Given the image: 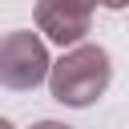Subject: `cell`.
<instances>
[{
	"instance_id": "1",
	"label": "cell",
	"mask_w": 129,
	"mask_h": 129,
	"mask_svg": "<svg viewBox=\"0 0 129 129\" xmlns=\"http://www.w3.org/2000/svg\"><path fill=\"white\" fill-rule=\"evenodd\" d=\"M113 81V64L109 52L101 44H81L73 52H64L56 64H48V89L60 105H93Z\"/></svg>"
},
{
	"instance_id": "2",
	"label": "cell",
	"mask_w": 129,
	"mask_h": 129,
	"mask_svg": "<svg viewBox=\"0 0 129 129\" xmlns=\"http://www.w3.org/2000/svg\"><path fill=\"white\" fill-rule=\"evenodd\" d=\"M48 77V52L36 32H8L0 40V85L28 93Z\"/></svg>"
},
{
	"instance_id": "3",
	"label": "cell",
	"mask_w": 129,
	"mask_h": 129,
	"mask_svg": "<svg viewBox=\"0 0 129 129\" xmlns=\"http://www.w3.org/2000/svg\"><path fill=\"white\" fill-rule=\"evenodd\" d=\"M93 4H97V0H40V4H36V24H40V32H48L56 44H77V40L89 32Z\"/></svg>"
},
{
	"instance_id": "4",
	"label": "cell",
	"mask_w": 129,
	"mask_h": 129,
	"mask_svg": "<svg viewBox=\"0 0 129 129\" xmlns=\"http://www.w3.org/2000/svg\"><path fill=\"white\" fill-rule=\"evenodd\" d=\"M97 4H105V8H129V0H97Z\"/></svg>"
},
{
	"instance_id": "5",
	"label": "cell",
	"mask_w": 129,
	"mask_h": 129,
	"mask_svg": "<svg viewBox=\"0 0 129 129\" xmlns=\"http://www.w3.org/2000/svg\"><path fill=\"white\" fill-rule=\"evenodd\" d=\"M36 129H69V125H56V121H40Z\"/></svg>"
},
{
	"instance_id": "6",
	"label": "cell",
	"mask_w": 129,
	"mask_h": 129,
	"mask_svg": "<svg viewBox=\"0 0 129 129\" xmlns=\"http://www.w3.org/2000/svg\"><path fill=\"white\" fill-rule=\"evenodd\" d=\"M0 129H12V125H8V121H4V117H0Z\"/></svg>"
}]
</instances>
